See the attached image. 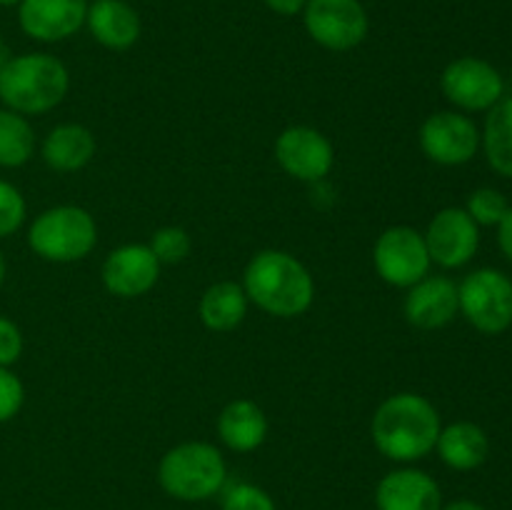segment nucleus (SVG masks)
<instances>
[{
    "mask_svg": "<svg viewBox=\"0 0 512 510\" xmlns=\"http://www.w3.org/2000/svg\"><path fill=\"white\" fill-rule=\"evenodd\" d=\"M265 5H268V8L273 10V13L290 18V15L303 13L305 5H308V0H265Z\"/></svg>",
    "mask_w": 512,
    "mask_h": 510,
    "instance_id": "obj_31",
    "label": "nucleus"
},
{
    "mask_svg": "<svg viewBox=\"0 0 512 510\" xmlns=\"http://www.w3.org/2000/svg\"><path fill=\"white\" fill-rule=\"evenodd\" d=\"M100 275L110 295L130 300L155 288L160 278V263L148 245L128 243L110 250Z\"/></svg>",
    "mask_w": 512,
    "mask_h": 510,
    "instance_id": "obj_13",
    "label": "nucleus"
},
{
    "mask_svg": "<svg viewBox=\"0 0 512 510\" xmlns=\"http://www.w3.org/2000/svg\"><path fill=\"white\" fill-rule=\"evenodd\" d=\"M498 245L505 253V258L512 263V205L508 208V213L503 215V220L498 223Z\"/></svg>",
    "mask_w": 512,
    "mask_h": 510,
    "instance_id": "obj_30",
    "label": "nucleus"
},
{
    "mask_svg": "<svg viewBox=\"0 0 512 510\" xmlns=\"http://www.w3.org/2000/svg\"><path fill=\"white\" fill-rule=\"evenodd\" d=\"M435 450L448 468L465 473V470L480 468L488 460L490 440L480 425L470 423V420H458V423L440 428Z\"/></svg>",
    "mask_w": 512,
    "mask_h": 510,
    "instance_id": "obj_20",
    "label": "nucleus"
},
{
    "mask_svg": "<svg viewBox=\"0 0 512 510\" xmlns=\"http://www.w3.org/2000/svg\"><path fill=\"white\" fill-rule=\"evenodd\" d=\"M88 0H20L18 23L28 38L60 43L85 25Z\"/></svg>",
    "mask_w": 512,
    "mask_h": 510,
    "instance_id": "obj_14",
    "label": "nucleus"
},
{
    "mask_svg": "<svg viewBox=\"0 0 512 510\" xmlns=\"http://www.w3.org/2000/svg\"><path fill=\"white\" fill-rule=\"evenodd\" d=\"M420 148L438 165H465L480 148V130L468 115L440 110L420 125Z\"/></svg>",
    "mask_w": 512,
    "mask_h": 510,
    "instance_id": "obj_10",
    "label": "nucleus"
},
{
    "mask_svg": "<svg viewBox=\"0 0 512 510\" xmlns=\"http://www.w3.org/2000/svg\"><path fill=\"white\" fill-rule=\"evenodd\" d=\"M5 275H8V263H5V255L3 250H0V288H3L5 283Z\"/></svg>",
    "mask_w": 512,
    "mask_h": 510,
    "instance_id": "obj_34",
    "label": "nucleus"
},
{
    "mask_svg": "<svg viewBox=\"0 0 512 510\" xmlns=\"http://www.w3.org/2000/svg\"><path fill=\"white\" fill-rule=\"evenodd\" d=\"M508 200L495 188H478L468 198V215L478 225H498L503 215L508 213Z\"/></svg>",
    "mask_w": 512,
    "mask_h": 510,
    "instance_id": "obj_26",
    "label": "nucleus"
},
{
    "mask_svg": "<svg viewBox=\"0 0 512 510\" xmlns=\"http://www.w3.org/2000/svg\"><path fill=\"white\" fill-rule=\"evenodd\" d=\"M10 58H13V53H10L8 45H5L3 40H0V75H3L5 65H8V60H10Z\"/></svg>",
    "mask_w": 512,
    "mask_h": 510,
    "instance_id": "obj_33",
    "label": "nucleus"
},
{
    "mask_svg": "<svg viewBox=\"0 0 512 510\" xmlns=\"http://www.w3.org/2000/svg\"><path fill=\"white\" fill-rule=\"evenodd\" d=\"M23 333L10 318L0 315V368H10L23 355Z\"/></svg>",
    "mask_w": 512,
    "mask_h": 510,
    "instance_id": "obj_29",
    "label": "nucleus"
},
{
    "mask_svg": "<svg viewBox=\"0 0 512 510\" xmlns=\"http://www.w3.org/2000/svg\"><path fill=\"white\" fill-rule=\"evenodd\" d=\"M45 165L55 173L83 170L95 155V135L80 123L55 125L40 145Z\"/></svg>",
    "mask_w": 512,
    "mask_h": 510,
    "instance_id": "obj_19",
    "label": "nucleus"
},
{
    "mask_svg": "<svg viewBox=\"0 0 512 510\" xmlns=\"http://www.w3.org/2000/svg\"><path fill=\"white\" fill-rule=\"evenodd\" d=\"M218 435L235 453H253L268 438V418L255 400H230L218 415Z\"/></svg>",
    "mask_w": 512,
    "mask_h": 510,
    "instance_id": "obj_18",
    "label": "nucleus"
},
{
    "mask_svg": "<svg viewBox=\"0 0 512 510\" xmlns=\"http://www.w3.org/2000/svg\"><path fill=\"white\" fill-rule=\"evenodd\" d=\"M228 480V465L223 453L205 440H188L160 458L158 483L170 498L185 503L210 500L223 490Z\"/></svg>",
    "mask_w": 512,
    "mask_h": 510,
    "instance_id": "obj_4",
    "label": "nucleus"
},
{
    "mask_svg": "<svg viewBox=\"0 0 512 510\" xmlns=\"http://www.w3.org/2000/svg\"><path fill=\"white\" fill-rule=\"evenodd\" d=\"M303 20L310 38L335 53L358 48L370 28L360 0H308Z\"/></svg>",
    "mask_w": 512,
    "mask_h": 510,
    "instance_id": "obj_8",
    "label": "nucleus"
},
{
    "mask_svg": "<svg viewBox=\"0 0 512 510\" xmlns=\"http://www.w3.org/2000/svg\"><path fill=\"white\" fill-rule=\"evenodd\" d=\"M90 35L108 50H128L140 38V15L125 0H95L85 15Z\"/></svg>",
    "mask_w": 512,
    "mask_h": 510,
    "instance_id": "obj_17",
    "label": "nucleus"
},
{
    "mask_svg": "<svg viewBox=\"0 0 512 510\" xmlns=\"http://www.w3.org/2000/svg\"><path fill=\"white\" fill-rule=\"evenodd\" d=\"M373 263L380 278L393 288H410L430 273L425 235L410 225H393L375 240Z\"/></svg>",
    "mask_w": 512,
    "mask_h": 510,
    "instance_id": "obj_7",
    "label": "nucleus"
},
{
    "mask_svg": "<svg viewBox=\"0 0 512 510\" xmlns=\"http://www.w3.org/2000/svg\"><path fill=\"white\" fill-rule=\"evenodd\" d=\"M70 88V73L55 55H13L0 75V100L20 115H43L58 108Z\"/></svg>",
    "mask_w": 512,
    "mask_h": 510,
    "instance_id": "obj_3",
    "label": "nucleus"
},
{
    "mask_svg": "<svg viewBox=\"0 0 512 510\" xmlns=\"http://www.w3.org/2000/svg\"><path fill=\"white\" fill-rule=\"evenodd\" d=\"M20 0H0V8H8V5H18Z\"/></svg>",
    "mask_w": 512,
    "mask_h": 510,
    "instance_id": "obj_35",
    "label": "nucleus"
},
{
    "mask_svg": "<svg viewBox=\"0 0 512 510\" xmlns=\"http://www.w3.org/2000/svg\"><path fill=\"white\" fill-rule=\"evenodd\" d=\"M243 288L250 303L275 318H298L315 300V280L295 255L285 250H260L243 273Z\"/></svg>",
    "mask_w": 512,
    "mask_h": 510,
    "instance_id": "obj_2",
    "label": "nucleus"
},
{
    "mask_svg": "<svg viewBox=\"0 0 512 510\" xmlns=\"http://www.w3.org/2000/svg\"><path fill=\"white\" fill-rule=\"evenodd\" d=\"M440 88L455 108L478 113V110H490L503 100L505 80L488 60L465 55V58L453 60L443 70Z\"/></svg>",
    "mask_w": 512,
    "mask_h": 510,
    "instance_id": "obj_9",
    "label": "nucleus"
},
{
    "mask_svg": "<svg viewBox=\"0 0 512 510\" xmlns=\"http://www.w3.org/2000/svg\"><path fill=\"white\" fill-rule=\"evenodd\" d=\"M220 510H278L268 490L255 483H235L225 493L223 508Z\"/></svg>",
    "mask_w": 512,
    "mask_h": 510,
    "instance_id": "obj_27",
    "label": "nucleus"
},
{
    "mask_svg": "<svg viewBox=\"0 0 512 510\" xmlns=\"http://www.w3.org/2000/svg\"><path fill=\"white\" fill-rule=\"evenodd\" d=\"M28 215V203L13 183L0 178V238L18 233Z\"/></svg>",
    "mask_w": 512,
    "mask_h": 510,
    "instance_id": "obj_25",
    "label": "nucleus"
},
{
    "mask_svg": "<svg viewBox=\"0 0 512 510\" xmlns=\"http://www.w3.org/2000/svg\"><path fill=\"white\" fill-rule=\"evenodd\" d=\"M378 510H440L443 493L433 475L418 468H398L383 475L375 488Z\"/></svg>",
    "mask_w": 512,
    "mask_h": 510,
    "instance_id": "obj_16",
    "label": "nucleus"
},
{
    "mask_svg": "<svg viewBox=\"0 0 512 510\" xmlns=\"http://www.w3.org/2000/svg\"><path fill=\"white\" fill-rule=\"evenodd\" d=\"M440 510H485V505L475 503V500H453V503L443 505Z\"/></svg>",
    "mask_w": 512,
    "mask_h": 510,
    "instance_id": "obj_32",
    "label": "nucleus"
},
{
    "mask_svg": "<svg viewBox=\"0 0 512 510\" xmlns=\"http://www.w3.org/2000/svg\"><path fill=\"white\" fill-rule=\"evenodd\" d=\"M35 155V130L25 115L0 110V168H23Z\"/></svg>",
    "mask_w": 512,
    "mask_h": 510,
    "instance_id": "obj_23",
    "label": "nucleus"
},
{
    "mask_svg": "<svg viewBox=\"0 0 512 510\" xmlns=\"http://www.w3.org/2000/svg\"><path fill=\"white\" fill-rule=\"evenodd\" d=\"M405 318L420 330L445 328L458 315V285L445 275H425L405 295Z\"/></svg>",
    "mask_w": 512,
    "mask_h": 510,
    "instance_id": "obj_15",
    "label": "nucleus"
},
{
    "mask_svg": "<svg viewBox=\"0 0 512 510\" xmlns=\"http://www.w3.org/2000/svg\"><path fill=\"white\" fill-rule=\"evenodd\" d=\"M275 160L280 168L303 183H320L333 170V143L310 125H290L275 140Z\"/></svg>",
    "mask_w": 512,
    "mask_h": 510,
    "instance_id": "obj_11",
    "label": "nucleus"
},
{
    "mask_svg": "<svg viewBox=\"0 0 512 510\" xmlns=\"http://www.w3.org/2000/svg\"><path fill=\"white\" fill-rule=\"evenodd\" d=\"M425 245L440 268H463L480 248V225L465 208H443L425 230Z\"/></svg>",
    "mask_w": 512,
    "mask_h": 510,
    "instance_id": "obj_12",
    "label": "nucleus"
},
{
    "mask_svg": "<svg viewBox=\"0 0 512 510\" xmlns=\"http://www.w3.org/2000/svg\"><path fill=\"white\" fill-rule=\"evenodd\" d=\"M25 403V385L10 368H0V425L13 420Z\"/></svg>",
    "mask_w": 512,
    "mask_h": 510,
    "instance_id": "obj_28",
    "label": "nucleus"
},
{
    "mask_svg": "<svg viewBox=\"0 0 512 510\" xmlns=\"http://www.w3.org/2000/svg\"><path fill=\"white\" fill-rule=\"evenodd\" d=\"M440 413L425 395L395 393L375 410L370 435L380 453L395 463H415L435 450Z\"/></svg>",
    "mask_w": 512,
    "mask_h": 510,
    "instance_id": "obj_1",
    "label": "nucleus"
},
{
    "mask_svg": "<svg viewBox=\"0 0 512 510\" xmlns=\"http://www.w3.org/2000/svg\"><path fill=\"white\" fill-rule=\"evenodd\" d=\"M148 248L153 250V255L158 258L160 265H175L183 263L190 255V248H193V240H190L188 230L178 228V225H165V228H158L150 238Z\"/></svg>",
    "mask_w": 512,
    "mask_h": 510,
    "instance_id": "obj_24",
    "label": "nucleus"
},
{
    "mask_svg": "<svg viewBox=\"0 0 512 510\" xmlns=\"http://www.w3.org/2000/svg\"><path fill=\"white\" fill-rule=\"evenodd\" d=\"M98 243L95 218L80 205H55L43 210L28 228V245L48 263H78Z\"/></svg>",
    "mask_w": 512,
    "mask_h": 510,
    "instance_id": "obj_5",
    "label": "nucleus"
},
{
    "mask_svg": "<svg viewBox=\"0 0 512 510\" xmlns=\"http://www.w3.org/2000/svg\"><path fill=\"white\" fill-rule=\"evenodd\" d=\"M480 143L485 145L490 168L512 178V98H503L490 108Z\"/></svg>",
    "mask_w": 512,
    "mask_h": 510,
    "instance_id": "obj_22",
    "label": "nucleus"
},
{
    "mask_svg": "<svg viewBox=\"0 0 512 510\" xmlns=\"http://www.w3.org/2000/svg\"><path fill=\"white\" fill-rule=\"evenodd\" d=\"M460 313L475 330L500 335L512 325V280L498 268H480L458 285Z\"/></svg>",
    "mask_w": 512,
    "mask_h": 510,
    "instance_id": "obj_6",
    "label": "nucleus"
},
{
    "mask_svg": "<svg viewBox=\"0 0 512 510\" xmlns=\"http://www.w3.org/2000/svg\"><path fill=\"white\" fill-rule=\"evenodd\" d=\"M248 295L235 280H220L203 293L198 303V315L203 325L213 333H230L248 315Z\"/></svg>",
    "mask_w": 512,
    "mask_h": 510,
    "instance_id": "obj_21",
    "label": "nucleus"
}]
</instances>
